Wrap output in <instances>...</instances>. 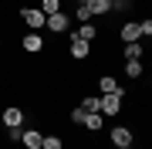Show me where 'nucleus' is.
I'll return each instance as SVG.
<instances>
[{"mask_svg":"<svg viewBox=\"0 0 152 149\" xmlns=\"http://www.w3.org/2000/svg\"><path fill=\"white\" fill-rule=\"evenodd\" d=\"M108 136H112V146H132V129H125V126H115Z\"/></svg>","mask_w":152,"mask_h":149,"instance_id":"6e6552de","label":"nucleus"},{"mask_svg":"<svg viewBox=\"0 0 152 149\" xmlns=\"http://www.w3.org/2000/svg\"><path fill=\"white\" fill-rule=\"evenodd\" d=\"M122 51H125V61H142V54H145V44H139V41H129Z\"/></svg>","mask_w":152,"mask_h":149,"instance_id":"9d476101","label":"nucleus"},{"mask_svg":"<svg viewBox=\"0 0 152 149\" xmlns=\"http://www.w3.org/2000/svg\"><path fill=\"white\" fill-rule=\"evenodd\" d=\"M20 21L27 24L31 31H41L44 24H48V17H44L41 10H34V7H24V10H20Z\"/></svg>","mask_w":152,"mask_h":149,"instance_id":"f03ea898","label":"nucleus"},{"mask_svg":"<svg viewBox=\"0 0 152 149\" xmlns=\"http://www.w3.org/2000/svg\"><path fill=\"white\" fill-rule=\"evenodd\" d=\"M88 54H91V44H88V41H81L75 31H71V58H75V61H85Z\"/></svg>","mask_w":152,"mask_h":149,"instance_id":"7ed1b4c3","label":"nucleus"},{"mask_svg":"<svg viewBox=\"0 0 152 149\" xmlns=\"http://www.w3.org/2000/svg\"><path fill=\"white\" fill-rule=\"evenodd\" d=\"M98 98H102L98 112L108 119V115H118V112H122V98H125V92H108V95H98Z\"/></svg>","mask_w":152,"mask_h":149,"instance_id":"f257e3e1","label":"nucleus"},{"mask_svg":"<svg viewBox=\"0 0 152 149\" xmlns=\"http://www.w3.org/2000/svg\"><path fill=\"white\" fill-rule=\"evenodd\" d=\"M44 27H48V31H54V34H64V31H68V14H64V10H58V14H51V17H48V24H44Z\"/></svg>","mask_w":152,"mask_h":149,"instance_id":"39448f33","label":"nucleus"},{"mask_svg":"<svg viewBox=\"0 0 152 149\" xmlns=\"http://www.w3.org/2000/svg\"><path fill=\"white\" fill-rule=\"evenodd\" d=\"M24 51H27V54H41V51H44V37L37 31H31L27 37H24Z\"/></svg>","mask_w":152,"mask_h":149,"instance_id":"0eeeda50","label":"nucleus"},{"mask_svg":"<svg viewBox=\"0 0 152 149\" xmlns=\"http://www.w3.org/2000/svg\"><path fill=\"white\" fill-rule=\"evenodd\" d=\"M81 126H85V129H91V132H98V129L105 126V115H102V112H88Z\"/></svg>","mask_w":152,"mask_h":149,"instance_id":"ddd939ff","label":"nucleus"},{"mask_svg":"<svg viewBox=\"0 0 152 149\" xmlns=\"http://www.w3.org/2000/svg\"><path fill=\"white\" fill-rule=\"evenodd\" d=\"M85 115H88V112L81 109V105H78V109L71 112V122H75V126H81V122H85Z\"/></svg>","mask_w":152,"mask_h":149,"instance_id":"6ab92c4d","label":"nucleus"},{"mask_svg":"<svg viewBox=\"0 0 152 149\" xmlns=\"http://www.w3.org/2000/svg\"><path fill=\"white\" fill-rule=\"evenodd\" d=\"M98 92H102V95L122 92V88H118V78H115V75H102V78H98Z\"/></svg>","mask_w":152,"mask_h":149,"instance_id":"9b49d317","label":"nucleus"},{"mask_svg":"<svg viewBox=\"0 0 152 149\" xmlns=\"http://www.w3.org/2000/svg\"><path fill=\"white\" fill-rule=\"evenodd\" d=\"M98 105H102V98H98V95H88V98H81V109H85V112H98Z\"/></svg>","mask_w":152,"mask_h":149,"instance_id":"a211bd4d","label":"nucleus"},{"mask_svg":"<svg viewBox=\"0 0 152 149\" xmlns=\"http://www.w3.org/2000/svg\"><path fill=\"white\" fill-rule=\"evenodd\" d=\"M139 27H142V37H149L152 34V21H139Z\"/></svg>","mask_w":152,"mask_h":149,"instance_id":"412c9836","label":"nucleus"},{"mask_svg":"<svg viewBox=\"0 0 152 149\" xmlns=\"http://www.w3.org/2000/svg\"><path fill=\"white\" fill-rule=\"evenodd\" d=\"M142 37V27H139V21H129V24H122V41L129 44V41H139Z\"/></svg>","mask_w":152,"mask_h":149,"instance_id":"1a4fd4ad","label":"nucleus"},{"mask_svg":"<svg viewBox=\"0 0 152 149\" xmlns=\"http://www.w3.org/2000/svg\"><path fill=\"white\" fill-rule=\"evenodd\" d=\"M85 4H88V10H91L95 17H105L112 10V0H85Z\"/></svg>","mask_w":152,"mask_h":149,"instance_id":"f8f14e48","label":"nucleus"},{"mask_svg":"<svg viewBox=\"0 0 152 149\" xmlns=\"http://www.w3.org/2000/svg\"><path fill=\"white\" fill-rule=\"evenodd\" d=\"M41 149H64V142H61L58 136H44L41 139Z\"/></svg>","mask_w":152,"mask_h":149,"instance_id":"f3484780","label":"nucleus"},{"mask_svg":"<svg viewBox=\"0 0 152 149\" xmlns=\"http://www.w3.org/2000/svg\"><path fill=\"white\" fill-rule=\"evenodd\" d=\"M142 71H145L142 61H125V75H129V78H142Z\"/></svg>","mask_w":152,"mask_h":149,"instance_id":"2eb2a0df","label":"nucleus"},{"mask_svg":"<svg viewBox=\"0 0 152 149\" xmlns=\"http://www.w3.org/2000/svg\"><path fill=\"white\" fill-rule=\"evenodd\" d=\"M37 10H41L44 17H51V14H58V10H61V0H41Z\"/></svg>","mask_w":152,"mask_h":149,"instance_id":"dca6fc26","label":"nucleus"},{"mask_svg":"<svg viewBox=\"0 0 152 149\" xmlns=\"http://www.w3.org/2000/svg\"><path fill=\"white\" fill-rule=\"evenodd\" d=\"M75 34H78V37H81V41H88V44H91V41L98 37V31H95V24H81V27H78Z\"/></svg>","mask_w":152,"mask_h":149,"instance_id":"4468645a","label":"nucleus"},{"mask_svg":"<svg viewBox=\"0 0 152 149\" xmlns=\"http://www.w3.org/2000/svg\"><path fill=\"white\" fill-rule=\"evenodd\" d=\"M41 139H44V132H41V129H24V132H20L24 149H41Z\"/></svg>","mask_w":152,"mask_h":149,"instance_id":"423d86ee","label":"nucleus"},{"mask_svg":"<svg viewBox=\"0 0 152 149\" xmlns=\"http://www.w3.org/2000/svg\"><path fill=\"white\" fill-rule=\"evenodd\" d=\"M20 132H24V129L14 126V129H7V139H10V142H20Z\"/></svg>","mask_w":152,"mask_h":149,"instance_id":"aec40b11","label":"nucleus"},{"mask_svg":"<svg viewBox=\"0 0 152 149\" xmlns=\"http://www.w3.org/2000/svg\"><path fill=\"white\" fill-rule=\"evenodd\" d=\"M0 119H4V126H7V129H14V126H24V112L17 109V105H7Z\"/></svg>","mask_w":152,"mask_h":149,"instance_id":"20e7f679","label":"nucleus"},{"mask_svg":"<svg viewBox=\"0 0 152 149\" xmlns=\"http://www.w3.org/2000/svg\"><path fill=\"white\" fill-rule=\"evenodd\" d=\"M115 149H132V146H115Z\"/></svg>","mask_w":152,"mask_h":149,"instance_id":"4be33fe9","label":"nucleus"}]
</instances>
